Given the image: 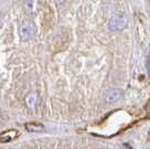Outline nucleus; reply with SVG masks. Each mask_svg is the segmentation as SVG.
Returning <instances> with one entry per match:
<instances>
[{"label": "nucleus", "instance_id": "nucleus-4", "mask_svg": "<svg viewBox=\"0 0 150 149\" xmlns=\"http://www.w3.org/2000/svg\"><path fill=\"white\" fill-rule=\"evenodd\" d=\"M18 136L17 130H8L5 132L0 133V143H8L11 141L13 139H15L16 137Z\"/></svg>", "mask_w": 150, "mask_h": 149}, {"label": "nucleus", "instance_id": "nucleus-7", "mask_svg": "<svg viewBox=\"0 0 150 149\" xmlns=\"http://www.w3.org/2000/svg\"><path fill=\"white\" fill-rule=\"evenodd\" d=\"M146 110H147V113L150 114V100H149V102L147 103V106H146Z\"/></svg>", "mask_w": 150, "mask_h": 149}, {"label": "nucleus", "instance_id": "nucleus-1", "mask_svg": "<svg viewBox=\"0 0 150 149\" xmlns=\"http://www.w3.org/2000/svg\"><path fill=\"white\" fill-rule=\"evenodd\" d=\"M128 24V18L125 13H115L112 16V18L109 23V27L112 31H119L125 28Z\"/></svg>", "mask_w": 150, "mask_h": 149}, {"label": "nucleus", "instance_id": "nucleus-2", "mask_svg": "<svg viewBox=\"0 0 150 149\" xmlns=\"http://www.w3.org/2000/svg\"><path fill=\"white\" fill-rule=\"evenodd\" d=\"M36 33V27L33 25V24H27L24 25L20 28V38L23 40H27L31 38Z\"/></svg>", "mask_w": 150, "mask_h": 149}, {"label": "nucleus", "instance_id": "nucleus-6", "mask_svg": "<svg viewBox=\"0 0 150 149\" xmlns=\"http://www.w3.org/2000/svg\"><path fill=\"white\" fill-rule=\"evenodd\" d=\"M35 98H36L35 95H29V96L27 98V102H28V104H30L31 108L35 106V102H36V99H35Z\"/></svg>", "mask_w": 150, "mask_h": 149}, {"label": "nucleus", "instance_id": "nucleus-5", "mask_svg": "<svg viewBox=\"0 0 150 149\" xmlns=\"http://www.w3.org/2000/svg\"><path fill=\"white\" fill-rule=\"evenodd\" d=\"M26 128H27V130L29 131H39L44 129V127L39 123H28L26 124Z\"/></svg>", "mask_w": 150, "mask_h": 149}, {"label": "nucleus", "instance_id": "nucleus-3", "mask_svg": "<svg viewBox=\"0 0 150 149\" xmlns=\"http://www.w3.org/2000/svg\"><path fill=\"white\" fill-rule=\"evenodd\" d=\"M122 96H123V92L120 89H114V90H111L109 93L106 94L105 99L108 103H112V102L119 101Z\"/></svg>", "mask_w": 150, "mask_h": 149}, {"label": "nucleus", "instance_id": "nucleus-8", "mask_svg": "<svg viewBox=\"0 0 150 149\" xmlns=\"http://www.w3.org/2000/svg\"><path fill=\"white\" fill-rule=\"evenodd\" d=\"M149 139H150V131H149Z\"/></svg>", "mask_w": 150, "mask_h": 149}]
</instances>
